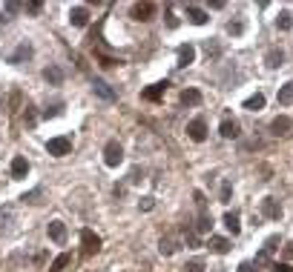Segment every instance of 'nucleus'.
I'll list each match as a JSON object with an SVG mask.
<instances>
[{"label":"nucleus","mask_w":293,"mask_h":272,"mask_svg":"<svg viewBox=\"0 0 293 272\" xmlns=\"http://www.w3.org/2000/svg\"><path fill=\"white\" fill-rule=\"evenodd\" d=\"M207 250L216 252V255H227V252H230V241L222 238V235H210V241H207Z\"/></svg>","instance_id":"4468645a"},{"label":"nucleus","mask_w":293,"mask_h":272,"mask_svg":"<svg viewBox=\"0 0 293 272\" xmlns=\"http://www.w3.org/2000/svg\"><path fill=\"white\" fill-rule=\"evenodd\" d=\"M81 241H83V252H86V255H92V252L101 250V238L95 235L92 229H83V232H81Z\"/></svg>","instance_id":"1a4fd4ad"},{"label":"nucleus","mask_w":293,"mask_h":272,"mask_svg":"<svg viewBox=\"0 0 293 272\" xmlns=\"http://www.w3.org/2000/svg\"><path fill=\"white\" fill-rule=\"evenodd\" d=\"M167 86H170L167 80H161V83H153L150 89H144V95H141V98H144V101H158V98H161V95L167 92Z\"/></svg>","instance_id":"f3484780"},{"label":"nucleus","mask_w":293,"mask_h":272,"mask_svg":"<svg viewBox=\"0 0 293 272\" xmlns=\"http://www.w3.org/2000/svg\"><path fill=\"white\" fill-rule=\"evenodd\" d=\"M282 63H285V52H282L279 46H273V49H268V52H265V66L279 69Z\"/></svg>","instance_id":"2eb2a0df"},{"label":"nucleus","mask_w":293,"mask_h":272,"mask_svg":"<svg viewBox=\"0 0 293 272\" xmlns=\"http://www.w3.org/2000/svg\"><path fill=\"white\" fill-rule=\"evenodd\" d=\"M0 20H3V17H0Z\"/></svg>","instance_id":"de8ad7c7"},{"label":"nucleus","mask_w":293,"mask_h":272,"mask_svg":"<svg viewBox=\"0 0 293 272\" xmlns=\"http://www.w3.org/2000/svg\"><path fill=\"white\" fill-rule=\"evenodd\" d=\"M26 175H29V160L23 155H14L12 158V178L14 181H23Z\"/></svg>","instance_id":"9d476101"},{"label":"nucleus","mask_w":293,"mask_h":272,"mask_svg":"<svg viewBox=\"0 0 293 272\" xmlns=\"http://www.w3.org/2000/svg\"><path fill=\"white\" fill-rule=\"evenodd\" d=\"M227 32L230 34H242L245 32V20H230L227 23Z\"/></svg>","instance_id":"72a5a7b5"},{"label":"nucleus","mask_w":293,"mask_h":272,"mask_svg":"<svg viewBox=\"0 0 293 272\" xmlns=\"http://www.w3.org/2000/svg\"><path fill=\"white\" fill-rule=\"evenodd\" d=\"M23 9L29 11V14H40V9H43V3H40V0H29V3H26Z\"/></svg>","instance_id":"f704fd0d"},{"label":"nucleus","mask_w":293,"mask_h":272,"mask_svg":"<svg viewBox=\"0 0 293 272\" xmlns=\"http://www.w3.org/2000/svg\"><path fill=\"white\" fill-rule=\"evenodd\" d=\"M276 26H279L282 32H288V29L293 26V14H291V11H279V17H276Z\"/></svg>","instance_id":"bb28decb"},{"label":"nucleus","mask_w":293,"mask_h":272,"mask_svg":"<svg viewBox=\"0 0 293 272\" xmlns=\"http://www.w3.org/2000/svg\"><path fill=\"white\" fill-rule=\"evenodd\" d=\"M92 89L104 98V101H115V92L109 89V83H104V80H92Z\"/></svg>","instance_id":"a878e982"},{"label":"nucleus","mask_w":293,"mask_h":272,"mask_svg":"<svg viewBox=\"0 0 293 272\" xmlns=\"http://www.w3.org/2000/svg\"><path fill=\"white\" fill-rule=\"evenodd\" d=\"M181 272H204V261H201V258H193V261H187L181 267Z\"/></svg>","instance_id":"c756f323"},{"label":"nucleus","mask_w":293,"mask_h":272,"mask_svg":"<svg viewBox=\"0 0 293 272\" xmlns=\"http://www.w3.org/2000/svg\"><path fill=\"white\" fill-rule=\"evenodd\" d=\"M69 261H72V255H69V252H60L58 258L49 264V272H63L66 267H69Z\"/></svg>","instance_id":"393cba45"},{"label":"nucleus","mask_w":293,"mask_h":272,"mask_svg":"<svg viewBox=\"0 0 293 272\" xmlns=\"http://www.w3.org/2000/svg\"><path fill=\"white\" fill-rule=\"evenodd\" d=\"M216 272H224V270H216Z\"/></svg>","instance_id":"49530a36"},{"label":"nucleus","mask_w":293,"mask_h":272,"mask_svg":"<svg viewBox=\"0 0 293 272\" xmlns=\"http://www.w3.org/2000/svg\"><path fill=\"white\" fill-rule=\"evenodd\" d=\"M204 52H207V57H219L222 55V46L210 37V40H204Z\"/></svg>","instance_id":"c85d7f7f"},{"label":"nucleus","mask_w":293,"mask_h":272,"mask_svg":"<svg viewBox=\"0 0 293 272\" xmlns=\"http://www.w3.org/2000/svg\"><path fill=\"white\" fill-rule=\"evenodd\" d=\"M270 132L276 137H293V118H288V115L273 118V121H270Z\"/></svg>","instance_id":"7ed1b4c3"},{"label":"nucleus","mask_w":293,"mask_h":272,"mask_svg":"<svg viewBox=\"0 0 293 272\" xmlns=\"http://www.w3.org/2000/svg\"><path fill=\"white\" fill-rule=\"evenodd\" d=\"M167 26H170V29H176L178 26V17H176V11L173 9H167Z\"/></svg>","instance_id":"58836bf2"},{"label":"nucleus","mask_w":293,"mask_h":272,"mask_svg":"<svg viewBox=\"0 0 293 272\" xmlns=\"http://www.w3.org/2000/svg\"><path fill=\"white\" fill-rule=\"evenodd\" d=\"M184 235H187V241L193 247H199V235H196V232H184Z\"/></svg>","instance_id":"a18cd8bd"},{"label":"nucleus","mask_w":293,"mask_h":272,"mask_svg":"<svg viewBox=\"0 0 293 272\" xmlns=\"http://www.w3.org/2000/svg\"><path fill=\"white\" fill-rule=\"evenodd\" d=\"M121 160H124L121 143H118V140H109V143L104 146V163L109 166V169H115V166H121Z\"/></svg>","instance_id":"f03ea898"},{"label":"nucleus","mask_w":293,"mask_h":272,"mask_svg":"<svg viewBox=\"0 0 293 272\" xmlns=\"http://www.w3.org/2000/svg\"><path fill=\"white\" fill-rule=\"evenodd\" d=\"M224 227H227V232L239 235V232H242V224H239V212H224Z\"/></svg>","instance_id":"b1692460"},{"label":"nucleus","mask_w":293,"mask_h":272,"mask_svg":"<svg viewBox=\"0 0 293 272\" xmlns=\"http://www.w3.org/2000/svg\"><path fill=\"white\" fill-rule=\"evenodd\" d=\"M178 98H181L184 106H199V103H201V92L199 89H184Z\"/></svg>","instance_id":"5701e85b"},{"label":"nucleus","mask_w":293,"mask_h":272,"mask_svg":"<svg viewBox=\"0 0 293 272\" xmlns=\"http://www.w3.org/2000/svg\"><path fill=\"white\" fill-rule=\"evenodd\" d=\"M35 55V49H32V43H29V40H23V43L17 46V49H14L12 55H9V63H14V66H17V63H23V60H29V57Z\"/></svg>","instance_id":"423d86ee"},{"label":"nucleus","mask_w":293,"mask_h":272,"mask_svg":"<svg viewBox=\"0 0 293 272\" xmlns=\"http://www.w3.org/2000/svg\"><path fill=\"white\" fill-rule=\"evenodd\" d=\"M187 135H190V140H196V143H204V140H207V124H204V118L190 121L187 124Z\"/></svg>","instance_id":"20e7f679"},{"label":"nucleus","mask_w":293,"mask_h":272,"mask_svg":"<svg viewBox=\"0 0 293 272\" xmlns=\"http://www.w3.org/2000/svg\"><path fill=\"white\" fill-rule=\"evenodd\" d=\"M245 109L247 112H262V109H265V95H262V92L250 95V98L245 101Z\"/></svg>","instance_id":"412c9836"},{"label":"nucleus","mask_w":293,"mask_h":272,"mask_svg":"<svg viewBox=\"0 0 293 272\" xmlns=\"http://www.w3.org/2000/svg\"><path fill=\"white\" fill-rule=\"evenodd\" d=\"M69 23L78 26V29L86 26V23H89V9H86V6H72L69 9Z\"/></svg>","instance_id":"9b49d317"},{"label":"nucleus","mask_w":293,"mask_h":272,"mask_svg":"<svg viewBox=\"0 0 293 272\" xmlns=\"http://www.w3.org/2000/svg\"><path fill=\"white\" fill-rule=\"evenodd\" d=\"M219 132H222V137L233 140V137L242 135V126H239V121H233V118H224L222 124H219Z\"/></svg>","instance_id":"0eeeda50"},{"label":"nucleus","mask_w":293,"mask_h":272,"mask_svg":"<svg viewBox=\"0 0 293 272\" xmlns=\"http://www.w3.org/2000/svg\"><path fill=\"white\" fill-rule=\"evenodd\" d=\"M12 218V209L6 206V209H0V232H6V221Z\"/></svg>","instance_id":"e433bc0d"},{"label":"nucleus","mask_w":293,"mask_h":272,"mask_svg":"<svg viewBox=\"0 0 293 272\" xmlns=\"http://www.w3.org/2000/svg\"><path fill=\"white\" fill-rule=\"evenodd\" d=\"M3 9L9 11V14H14V11H20V3H6V6H3Z\"/></svg>","instance_id":"c03bdc74"},{"label":"nucleus","mask_w":293,"mask_h":272,"mask_svg":"<svg viewBox=\"0 0 293 272\" xmlns=\"http://www.w3.org/2000/svg\"><path fill=\"white\" fill-rule=\"evenodd\" d=\"M40 192H43V189H32L29 195H23V201H29V204H37V198H40Z\"/></svg>","instance_id":"ea45409f"},{"label":"nucleus","mask_w":293,"mask_h":272,"mask_svg":"<svg viewBox=\"0 0 293 272\" xmlns=\"http://www.w3.org/2000/svg\"><path fill=\"white\" fill-rule=\"evenodd\" d=\"M210 227H213V218L207 215V212H199V224H196V229H199V232H210Z\"/></svg>","instance_id":"cd10ccee"},{"label":"nucleus","mask_w":293,"mask_h":272,"mask_svg":"<svg viewBox=\"0 0 293 272\" xmlns=\"http://www.w3.org/2000/svg\"><path fill=\"white\" fill-rule=\"evenodd\" d=\"M230 195H233V183L224 181V183H222V195H219V201H222V204H230Z\"/></svg>","instance_id":"2f4dec72"},{"label":"nucleus","mask_w":293,"mask_h":272,"mask_svg":"<svg viewBox=\"0 0 293 272\" xmlns=\"http://www.w3.org/2000/svg\"><path fill=\"white\" fill-rule=\"evenodd\" d=\"M129 181H132V183H141V181H144V169H138V166H135V169L129 172Z\"/></svg>","instance_id":"4c0bfd02"},{"label":"nucleus","mask_w":293,"mask_h":272,"mask_svg":"<svg viewBox=\"0 0 293 272\" xmlns=\"http://www.w3.org/2000/svg\"><path fill=\"white\" fill-rule=\"evenodd\" d=\"M282 250H285V258H288V261H293V241H288Z\"/></svg>","instance_id":"a19ab883"},{"label":"nucleus","mask_w":293,"mask_h":272,"mask_svg":"<svg viewBox=\"0 0 293 272\" xmlns=\"http://www.w3.org/2000/svg\"><path fill=\"white\" fill-rule=\"evenodd\" d=\"M196 60V46L193 43H181L178 46V69H187Z\"/></svg>","instance_id":"6e6552de"},{"label":"nucleus","mask_w":293,"mask_h":272,"mask_svg":"<svg viewBox=\"0 0 293 272\" xmlns=\"http://www.w3.org/2000/svg\"><path fill=\"white\" fill-rule=\"evenodd\" d=\"M43 78H46V83H52V86H60V83H63V69L60 66H46L43 69Z\"/></svg>","instance_id":"6ab92c4d"},{"label":"nucleus","mask_w":293,"mask_h":272,"mask_svg":"<svg viewBox=\"0 0 293 272\" xmlns=\"http://www.w3.org/2000/svg\"><path fill=\"white\" fill-rule=\"evenodd\" d=\"M276 101H279L282 106H291V103H293V80H291V83H285V86H279Z\"/></svg>","instance_id":"4be33fe9"},{"label":"nucleus","mask_w":293,"mask_h":272,"mask_svg":"<svg viewBox=\"0 0 293 272\" xmlns=\"http://www.w3.org/2000/svg\"><path fill=\"white\" fill-rule=\"evenodd\" d=\"M155 14V3H135L132 6V17L135 20H153Z\"/></svg>","instance_id":"ddd939ff"},{"label":"nucleus","mask_w":293,"mask_h":272,"mask_svg":"<svg viewBox=\"0 0 293 272\" xmlns=\"http://www.w3.org/2000/svg\"><path fill=\"white\" fill-rule=\"evenodd\" d=\"M187 20H190V23H196V26H204V23H207V11L190 3V6H187Z\"/></svg>","instance_id":"a211bd4d"},{"label":"nucleus","mask_w":293,"mask_h":272,"mask_svg":"<svg viewBox=\"0 0 293 272\" xmlns=\"http://www.w3.org/2000/svg\"><path fill=\"white\" fill-rule=\"evenodd\" d=\"M262 215L265 218H270V221H279L282 218V204L276 201V198H262Z\"/></svg>","instance_id":"39448f33"},{"label":"nucleus","mask_w":293,"mask_h":272,"mask_svg":"<svg viewBox=\"0 0 293 272\" xmlns=\"http://www.w3.org/2000/svg\"><path fill=\"white\" fill-rule=\"evenodd\" d=\"M60 115H63V103H52L43 109V118H60Z\"/></svg>","instance_id":"7c9ffc66"},{"label":"nucleus","mask_w":293,"mask_h":272,"mask_svg":"<svg viewBox=\"0 0 293 272\" xmlns=\"http://www.w3.org/2000/svg\"><path fill=\"white\" fill-rule=\"evenodd\" d=\"M35 121H37V118H35V106H26V112H23V124H26V126H35Z\"/></svg>","instance_id":"c9c22d12"},{"label":"nucleus","mask_w":293,"mask_h":272,"mask_svg":"<svg viewBox=\"0 0 293 272\" xmlns=\"http://www.w3.org/2000/svg\"><path fill=\"white\" fill-rule=\"evenodd\" d=\"M158 252H161V255H173V252H178V238H176V235L161 238V241H158Z\"/></svg>","instance_id":"aec40b11"},{"label":"nucleus","mask_w":293,"mask_h":272,"mask_svg":"<svg viewBox=\"0 0 293 272\" xmlns=\"http://www.w3.org/2000/svg\"><path fill=\"white\" fill-rule=\"evenodd\" d=\"M153 206H155V198H153V195H144V198L138 201V209H141V212H150Z\"/></svg>","instance_id":"473e14b6"},{"label":"nucleus","mask_w":293,"mask_h":272,"mask_svg":"<svg viewBox=\"0 0 293 272\" xmlns=\"http://www.w3.org/2000/svg\"><path fill=\"white\" fill-rule=\"evenodd\" d=\"M279 244H282L279 235H270V238L265 241V247H262V252H259V258H256V261H259V264H262V261H268V258H270V252H276V250H279Z\"/></svg>","instance_id":"dca6fc26"},{"label":"nucleus","mask_w":293,"mask_h":272,"mask_svg":"<svg viewBox=\"0 0 293 272\" xmlns=\"http://www.w3.org/2000/svg\"><path fill=\"white\" fill-rule=\"evenodd\" d=\"M49 238L55 244H66V224L63 221H49Z\"/></svg>","instance_id":"f8f14e48"},{"label":"nucleus","mask_w":293,"mask_h":272,"mask_svg":"<svg viewBox=\"0 0 293 272\" xmlns=\"http://www.w3.org/2000/svg\"><path fill=\"white\" fill-rule=\"evenodd\" d=\"M239 272H256V267H253L250 261H242L239 264Z\"/></svg>","instance_id":"37998d69"},{"label":"nucleus","mask_w":293,"mask_h":272,"mask_svg":"<svg viewBox=\"0 0 293 272\" xmlns=\"http://www.w3.org/2000/svg\"><path fill=\"white\" fill-rule=\"evenodd\" d=\"M46 152H49V155H55V158L69 155V152H72V137H66V135L49 137V140H46Z\"/></svg>","instance_id":"f257e3e1"},{"label":"nucleus","mask_w":293,"mask_h":272,"mask_svg":"<svg viewBox=\"0 0 293 272\" xmlns=\"http://www.w3.org/2000/svg\"><path fill=\"white\" fill-rule=\"evenodd\" d=\"M273 272H293L291 264H273Z\"/></svg>","instance_id":"79ce46f5"}]
</instances>
